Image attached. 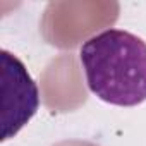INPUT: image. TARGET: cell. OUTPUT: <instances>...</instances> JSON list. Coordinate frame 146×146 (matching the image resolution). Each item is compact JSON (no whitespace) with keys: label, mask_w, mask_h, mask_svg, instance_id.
Masks as SVG:
<instances>
[{"label":"cell","mask_w":146,"mask_h":146,"mask_svg":"<svg viewBox=\"0 0 146 146\" xmlns=\"http://www.w3.org/2000/svg\"><path fill=\"white\" fill-rule=\"evenodd\" d=\"M79 60L90 91L115 107L146 102V41L129 31L110 28L88 38Z\"/></svg>","instance_id":"obj_1"},{"label":"cell","mask_w":146,"mask_h":146,"mask_svg":"<svg viewBox=\"0 0 146 146\" xmlns=\"http://www.w3.org/2000/svg\"><path fill=\"white\" fill-rule=\"evenodd\" d=\"M0 95H2V141L14 137L38 112L40 91L26 65L14 53L0 52Z\"/></svg>","instance_id":"obj_2"}]
</instances>
